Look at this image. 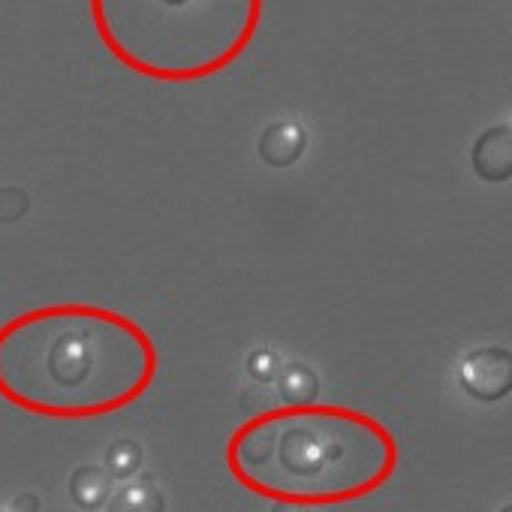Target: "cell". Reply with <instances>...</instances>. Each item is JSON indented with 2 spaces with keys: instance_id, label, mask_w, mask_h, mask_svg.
Returning <instances> with one entry per match:
<instances>
[{
  "instance_id": "6",
  "label": "cell",
  "mask_w": 512,
  "mask_h": 512,
  "mask_svg": "<svg viewBox=\"0 0 512 512\" xmlns=\"http://www.w3.org/2000/svg\"><path fill=\"white\" fill-rule=\"evenodd\" d=\"M305 148H308V133L296 121H275L260 136V157L275 169H287L299 163Z\"/></svg>"
},
{
  "instance_id": "11",
  "label": "cell",
  "mask_w": 512,
  "mask_h": 512,
  "mask_svg": "<svg viewBox=\"0 0 512 512\" xmlns=\"http://www.w3.org/2000/svg\"><path fill=\"white\" fill-rule=\"evenodd\" d=\"M244 368H247L250 380H256V383H272L278 377V371H281V362H278L275 350L260 347V350H253L247 356V365Z\"/></svg>"
},
{
  "instance_id": "1",
  "label": "cell",
  "mask_w": 512,
  "mask_h": 512,
  "mask_svg": "<svg viewBox=\"0 0 512 512\" xmlns=\"http://www.w3.org/2000/svg\"><path fill=\"white\" fill-rule=\"evenodd\" d=\"M157 368L151 335L109 308L52 305L0 326V398L37 416L124 410L151 389Z\"/></svg>"
},
{
  "instance_id": "8",
  "label": "cell",
  "mask_w": 512,
  "mask_h": 512,
  "mask_svg": "<svg viewBox=\"0 0 512 512\" xmlns=\"http://www.w3.org/2000/svg\"><path fill=\"white\" fill-rule=\"evenodd\" d=\"M275 383H278V395L287 404H311L320 392V380L314 368L305 362H290L287 368H281Z\"/></svg>"
},
{
  "instance_id": "9",
  "label": "cell",
  "mask_w": 512,
  "mask_h": 512,
  "mask_svg": "<svg viewBox=\"0 0 512 512\" xmlns=\"http://www.w3.org/2000/svg\"><path fill=\"white\" fill-rule=\"evenodd\" d=\"M112 509L115 512H160V509H166V500L151 479H139V482L124 485L115 494Z\"/></svg>"
},
{
  "instance_id": "12",
  "label": "cell",
  "mask_w": 512,
  "mask_h": 512,
  "mask_svg": "<svg viewBox=\"0 0 512 512\" xmlns=\"http://www.w3.org/2000/svg\"><path fill=\"white\" fill-rule=\"evenodd\" d=\"M31 196L22 187H0V223H16L28 214Z\"/></svg>"
},
{
  "instance_id": "5",
  "label": "cell",
  "mask_w": 512,
  "mask_h": 512,
  "mask_svg": "<svg viewBox=\"0 0 512 512\" xmlns=\"http://www.w3.org/2000/svg\"><path fill=\"white\" fill-rule=\"evenodd\" d=\"M473 172L488 181V184H500L512 178V130L509 127H488L485 133L476 136L473 151Z\"/></svg>"
},
{
  "instance_id": "10",
  "label": "cell",
  "mask_w": 512,
  "mask_h": 512,
  "mask_svg": "<svg viewBox=\"0 0 512 512\" xmlns=\"http://www.w3.org/2000/svg\"><path fill=\"white\" fill-rule=\"evenodd\" d=\"M142 467V446L136 440H115L106 449V470L115 479H130Z\"/></svg>"
},
{
  "instance_id": "7",
  "label": "cell",
  "mask_w": 512,
  "mask_h": 512,
  "mask_svg": "<svg viewBox=\"0 0 512 512\" xmlns=\"http://www.w3.org/2000/svg\"><path fill=\"white\" fill-rule=\"evenodd\" d=\"M70 494L82 509H100L112 497V473L103 467L85 464L70 476Z\"/></svg>"
},
{
  "instance_id": "4",
  "label": "cell",
  "mask_w": 512,
  "mask_h": 512,
  "mask_svg": "<svg viewBox=\"0 0 512 512\" xmlns=\"http://www.w3.org/2000/svg\"><path fill=\"white\" fill-rule=\"evenodd\" d=\"M458 386L476 401H500L512 392V353L503 347L470 350L458 365Z\"/></svg>"
},
{
  "instance_id": "2",
  "label": "cell",
  "mask_w": 512,
  "mask_h": 512,
  "mask_svg": "<svg viewBox=\"0 0 512 512\" xmlns=\"http://www.w3.org/2000/svg\"><path fill=\"white\" fill-rule=\"evenodd\" d=\"M398 461V440L377 416L314 401L256 413L226 443L232 479L284 506L368 497L392 479Z\"/></svg>"
},
{
  "instance_id": "3",
  "label": "cell",
  "mask_w": 512,
  "mask_h": 512,
  "mask_svg": "<svg viewBox=\"0 0 512 512\" xmlns=\"http://www.w3.org/2000/svg\"><path fill=\"white\" fill-rule=\"evenodd\" d=\"M266 0H91V19L127 70L190 85L232 67L263 25Z\"/></svg>"
}]
</instances>
